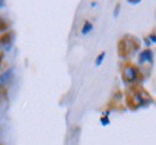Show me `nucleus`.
I'll use <instances>...</instances> for the list:
<instances>
[{
	"instance_id": "1",
	"label": "nucleus",
	"mask_w": 156,
	"mask_h": 145,
	"mask_svg": "<svg viewBox=\"0 0 156 145\" xmlns=\"http://www.w3.org/2000/svg\"><path fill=\"white\" fill-rule=\"evenodd\" d=\"M124 76H125V78L127 79V81H130V82H133L135 79L137 78V70L135 67H132V66H130V67H127L126 70H125V72H124Z\"/></svg>"
},
{
	"instance_id": "2",
	"label": "nucleus",
	"mask_w": 156,
	"mask_h": 145,
	"mask_svg": "<svg viewBox=\"0 0 156 145\" xmlns=\"http://www.w3.org/2000/svg\"><path fill=\"white\" fill-rule=\"evenodd\" d=\"M11 79H12V70H9L0 76V85H6Z\"/></svg>"
},
{
	"instance_id": "3",
	"label": "nucleus",
	"mask_w": 156,
	"mask_h": 145,
	"mask_svg": "<svg viewBox=\"0 0 156 145\" xmlns=\"http://www.w3.org/2000/svg\"><path fill=\"white\" fill-rule=\"evenodd\" d=\"M91 28H93V25L90 24V23H85V25H84V28H83V34H87L88 31H90L91 30Z\"/></svg>"
},
{
	"instance_id": "4",
	"label": "nucleus",
	"mask_w": 156,
	"mask_h": 145,
	"mask_svg": "<svg viewBox=\"0 0 156 145\" xmlns=\"http://www.w3.org/2000/svg\"><path fill=\"white\" fill-rule=\"evenodd\" d=\"M130 1H133V0H130Z\"/></svg>"
}]
</instances>
